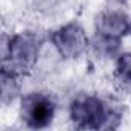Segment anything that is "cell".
Instances as JSON below:
<instances>
[{
  "label": "cell",
  "mask_w": 131,
  "mask_h": 131,
  "mask_svg": "<svg viewBox=\"0 0 131 131\" xmlns=\"http://www.w3.org/2000/svg\"><path fill=\"white\" fill-rule=\"evenodd\" d=\"M70 120L79 129H114L122 120V106L114 100L82 94L70 105Z\"/></svg>",
  "instance_id": "6da1fadb"
},
{
  "label": "cell",
  "mask_w": 131,
  "mask_h": 131,
  "mask_svg": "<svg viewBox=\"0 0 131 131\" xmlns=\"http://www.w3.org/2000/svg\"><path fill=\"white\" fill-rule=\"evenodd\" d=\"M43 37L34 31H23L11 36L3 43L2 68L19 76L28 74L37 63Z\"/></svg>",
  "instance_id": "7a4b0ae2"
},
{
  "label": "cell",
  "mask_w": 131,
  "mask_h": 131,
  "mask_svg": "<svg viewBox=\"0 0 131 131\" xmlns=\"http://www.w3.org/2000/svg\"><path fill=\"white\" fill-rule=\"evenodd\" d=\"M131 32V19L122 11H103L96 19V39L93 48L96 54L113 57L120 48V40Z\"/></svg>",
  "instance_id": "3957f363"
},
{
  "label": "cell",
  "mask_w": 131,
  "mask_h": 131,
  "mask_svg": "<svg viewBox=\"0 0 131 131\" xmlns=\"http://www.w3.org/2000/svg\"><path fill=\"white\" fill-rule=\"evenodd\" d=\"M56 116V102L46 93H29L22 99L20 117L28 128L42 129L52 123Z\"/></svg>",
  "instance_id": "277c9868"
},
{
  "label": "cell",
  "mask_w": 131,
  "mask_h": 131,
  "mask_svg": "<svg viewBox=\"0 0 131 131\" xmlns=\"http://www.w3.org/2000/svg\"><path fill=\"white\" fill-rule=\"evenodd\" d=\"M49 40L54 45L56 51L65 59L80 57L90 45L85 29L77 22H70L54 29L49 34Z\"/></svg>",
  "instance_id": "5b68a950"
},
{
  "label": "cell",
  "mask_w": 131,
  "mask_h": 131,
  "mask_svg": "<svg viewBox=\"0 0 131 131\" xmlns=\"http://www.w3.org/2000/svg\"><path fill=\"white\" fill-rule=\"evenodd\" d=\"M114 83L117 90L131 93V52H123L117 57L114 68Z\"/></svg>",
  "instance_id": "8992f818"
},
{
  "label": "cell",
  "mask_w": 131,
  "mask_h": 131,
  "mask_svg": "<svg viewBox=\"0 0 131 131\" xmlns=\"http://www.w3.org/2000/svg\"><path fill=\"white\" fill-rule=\"evenodd\" d=\"M19 79H20L19 74L2 68V73H0V83H2V100H3V103H8V102L14 100V97L17 96L19 88H20Z\"/></svg>",
  "instance_id": "52a82bcc"
},
{
  "label": "cell",
  "mask_w": 131,
  "mask_h": 131,
  "mask_svg": "<svg viewBox=\"0 0 131 131\" xmlns=\"http://www.w3.org/2000/svg\"><path fill=\"white\" fill-rule=\"evenodd\" d=\"M117 2H128V0H117Z\"/></svg>",
  "instance_id": "ba28073f"
}]
</instances>
